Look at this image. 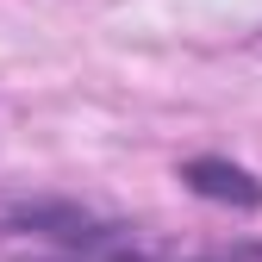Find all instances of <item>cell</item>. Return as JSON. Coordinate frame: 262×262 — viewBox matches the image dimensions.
Wrapping results in <instances>:
<instances>
[{
    "label": "cell",
    "instance_id": "6da1fadb",
    "mask_svg": "<svg viewBox=\"0 0 262 262\" xmlns=\"http://www.w3.org/2000/svg\"><path fill=\"white\" fill-rule=\"evenodd\" d=\"M181 181L200 193V200H219V206H237V212H256L262 206V181L231 156H187L181 162Z\"/></svg>",
    "mask_w": 262,
    "mask_h": 262
}]
</instances>
